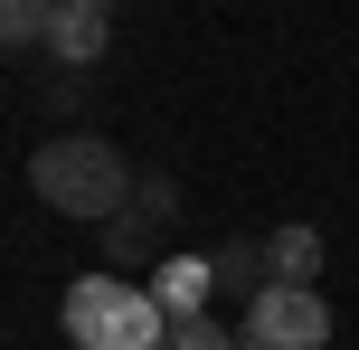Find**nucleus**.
<instances>
[{
	"mask_svg": "<svg viewBox=\"0 0 359 350\" xmlns=\"http://www.w3.org/2000/svg\"><path fill=\"white\" fill-rule=\"evenodd\" d=\"M133 180H142V170H133L104 133H57V142L29 152V189L57 208V218H95V227H114V218H123V199H133Z\"/></svg>",
	"mask_w": 359,
	"mask_h": 350,
	"instance_id": "obj_1",
	"label": "nucleus"
},
{
	"mask_svg": "<svg viewBox=\"0 0 359 350\" xmlns=\"http://www.w3.org/2000/svg\"><path fill=\"white\" fill-rule=\"evenodd\" d=\"M322 227H303V218H293V227H274V237H265V275L274 284H312V275H322Z\"/></svg>",
	"mask_w": 359,
	"mask_h": 350,
	"instance_id": "obj_7",
	"label": "nucleus"
},
{
	"mask_svg": "<svg viewBox=\"0 0 359 350\" xmlns=\"http://www.w3.org/2000/svg\"><path fill=\"white\" fill-rule=\"evenodd\" d=\"M265 284H274L265 275V237H227V246H217V294H246L255 303Z\"/></svg>",
	"mask_w": 359,
	"mask_h": 350,
	"instance_id": "obj_8",
	"label": "nucleus"
},
{
	"mask_svg": "<svg viewBox=\"0 0 359 350\" xmlns=\"http://www.w3.org/2000/svg\"><path fill=\"white\" fill-rule=\"evenodd\" d=\"M48 48H57V67H76V76H86L95 57L114 48V10H95V0H67V10H57V29H48Z\"/></svg>",
	"mask_w": 359,
	"mask_h": 350,
	"instance_id": "obj_6",
	"label": "nucleus"
},
{
	"mask_svg": "<svg viewBox=\"0 0 359 350\" xmlns=\"http://www.w3.org/2000/svg\"><path fill=\"white\" fill-rule=\"evenodd\" d=\"M170 218H180V180H170V170H142V180H133V199H123V218L104 227L114 275H133V265H161V256H170Z\"/></svg>",
	"mask_w": 359,
	"mask_h": 350,
	"instance_id": "obj_3",
	"label": "nucleus"
},
{
	"mask_svg": "<svg viewBox=\"0 0 359 350\" xmlns=\"http://www.w3.org/2000/svg\"><path fill=\"white\" fill-rule=\"evenodd\" d=\"M170 350H246V341H236V332H217V322L198 313V322H170Z\"/></svg>",
	"mask_w": 359,
	"mask_h": 350,
	"instance_id": "obj_10",
	"label": "nucleus"
},
{
	"mask_svg": "<svg viewBox=\"0 0 359 350\" xmlns=\"http://www.w3.org/2000/svg\"><path fill=\"white\" fill-rule=\"evenodd\" d=\"M236 341L246 350H331V303L312 284H265L236 322Z\"/></svg>",
	"mask_w": 359,
	"mask_h": 350,
	"instance_id": "obj_4",
	"label": "nucleus"
},
{
	"mask_svg": "<svg viewBox=\"0 0 359 350\" xmlns=\"http://www.w3.org/2000/svg\"><path fill=\"white\" fill-rule=\"evenodd\" d=\"M67 341L76 350H170V313L133 275H76L67 284Z\"/></svg>",
	"mask_w": 359,
	"mask_h": 350,
	"instance_id": "obj_2",
	"label": "nucleus"
},
{
	"mask_svg": "<svg viewBox=\"0 0 359 350\" xmlns=\"http://www.w3.org/2000/svg\"><path fill=\"white\" fill-rule=\"evenodd\" d=\"M57 10H67V0H0V38H10V48H48Z\"/></svg>",
	"mask_w": 359,
	"mask_h": 350,
	"instance_id": "obj_9",
	"label": "nucleus"
},
{
	"mask_svg": "<svg viewBox=\"0 0 359 350\" xmlns=\"http://www.w3.org/2000/svg\"><path fill=\"white\" fill-rule=\"evenodd\" d=\"M217 294V256H161L151 265V303H161L170 322H198Z\"/></svg>",
	"mask_w": 359,
	"mask_h": 350,
	"instance_id": "obj_5",
	"label": "nucleus"
},
{
	"mask_svg": "<svg viewBox=\"0 0 359 350\" xmlns=\"http://www.w3.org/2000/svg\"><path fill=\"white\" fill-rule=\"evenodd\" d=\"M95 10H114V0H95Z\"/></svg>",
	"mask_w": 359,
	"mask_h": 350,
	"instance_id": "obj_11",
	"label": "nucleus"
}]
</instances>
